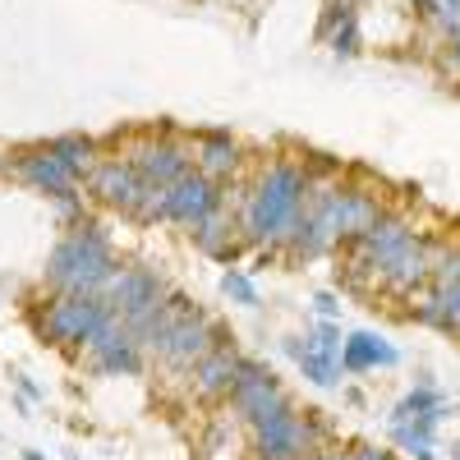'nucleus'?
<instances>
[{
	"mask_svg": "<svg viewBox=\"0 0 460 460\" xmlns=\"http://www.w3.org/2000/svg\"><path fill=\"white\" fill-rule=\"evenodd\" d=\"M309 184H314V175L299 162L262 166V175L244 189V212H240L244 240L249 244H286L295 221L304 217V203H309Z\"/></svg>",
	"mask_w": 460,
	"mask_h": 460,
	"instance_id": "nucleus-1",
	"label": "nucleus"
},
{
	"mask_svg": "<svg viewBox=\"0 0 460 460\" xmlns=\"http://www.w3.org/2000/svg\"><path fill=\"white\" fill-rule=\"evenodd\" d=\"M115 272H120V262H115L111 235L88 217L74 221L69 235L47 258V286L56 295H102Z\"/></svg>",
	"mask_w": 460,
	"mask_h": 460,
	"instance_id": "nucleus-2",
	"label": "nucleus"
},
{
	"mask_svg": "<svg viewBox=\"0 0 460 460\" xmlns=\"http://www.w3.org/2000/svg\"><path fill=\"white\" fill-rule=\"evenodd\" d=\"M217 345H230V332L221 323H212L203 309H194L184 295L171 290V323H166L162 341L152 345V359H166L171 368L189 373L208 350H217Z\"/></svg>",
	"mask_w": 460,
	"mask_h": 460,
	"instance_id": "nucleus-3",
	"label": "nucleus"
},
{
	"mask_svg": "<svg viewBox=\"0 0 460 460\" xmlns=\"http://www.w3.org/2000/svg\"><path fill=\"white\" fill-rule=\"evenodd\" d=\"M323 442H327V429L318 424V414L299 410L295 401L253 424V456L258 460H309L314 451H323Z\"/></svg>",
	"mask_w": 460,
	"mask_h": 460,
	"instance_id": "nucleus-4",
	"label": "nucleus"
},
{
	"mask_svg": "<svg viewBox=\"0 0 460 460\" xmlns=\"http://www.w3.org/2000/svg\"><path fill=\"white\" fill-rule=\"evenodd\" d=\"M111 304L102 295H56L42 314H37V332L51 345H65V350H84L88 336L106 323Z\"/></svg>",
	"mask_w": 460,
	"mask_h": 460,
	"instance_id": "nucleus-5",
	"label": "nucleus"
},
{
	"mask_svg": "<svg viewBox=\"0 0 460 460\" xmlns=\"http://www.w3.org/2000/svg\"><path fill=\"white\" fill-rule=\"evenodd\" d=\"M166 295H171V286H166L162 272H152V267H125V262L102 290V299L111 304V314H120L129 327L143 323L147 314H157L166 304Z\"/></svg>",
	"mask_w": 460,
	"mask_h": 460,
	"instance_id": "nucleus-6",
	"label": "nucleus"
},
{
	"mask_svg": "<svg viewBox=\"0 0 460 460\" xmlns=\"http://www.w3.org/2000/svg\"><path fill=\"white\" fill-rule=\"evenodd\" d=\"M84 355H88V364L97 368V373H106V377H138L143 373V345H138V336H134V327L120 318V314H106V323L88 336V345H84Z\"/></svg>",
	"mask_w": 460,
	"mask_h": 460,
	"instance_id": "nucleus-7",
	"label": "nucleus"
},
{
	"mask_svg": "<svg viewBox=\"0 0 460 460\" xmlns=\"http://www.w3.org/2000/svg\"><path fill=\"white\" fill-rule=\"evenodd\" d=\"M281 405H290V396H286V387L277 382V373L244 355L240 359V373H235V387H230V410H235L244 424L253 429L258 419L277 414Z\"/></svg>",
	"mask_w": 460,
	"mask_h": 460,
	"instance_id": "nucleus-8",
	"label": "nucleus"
},
{
	"mask_svg": "<svg viewBox=\"0 0 460 460\" xmlns=\"http://www.w3.org/2000/svg\"><path fill=\"white\" fill-rule=\"evenodd\" d=\"M217 208H226V184L208 180L203 171H189L166 189V221L171 226H199Z\"/></svg>",
	"mask_w": 460,
	"mask_h": 460,
	"instance_id": "nucleus-9",
	"label": "nucleus"
},
{
	"mask_svg": "<svg viewBox=\"0 0 460 460\" xmlns=\"http://www.w3.org/2000/svg\"><path fill=\"white\" fill-rule=\"evenodd\" d=\"M129 162L147 184H175L180 175L194 171V147L171 134H157V138H143L138 147H129Z\"/></svg>",
	"mask_w": 460,
	"mask_h": 460,
	"instance_id": "nucleus-10",
	"label": "nucleus"
},
{
	"mask_svg": "<svg viewBox=\"0 0 460 460\" xmlns=\"http://www.w3.org/2000/svg\"><path fill=\"white\" fill-rule=\"evenodd\" d=\"M84 184H88V194H93L97 203H106V208H115V212L129 217L147 180L134 171L129 157H97V166L84 175Z\"/></svg>",
	"mask_w": 460,
	"mask_h": 460,
	"instance_id": "nucleus-11",
	"label": "nucleus"
},
{
	"mask_svg": "<svg viewBox=\"0 0 460 460\" xmlns=\"http://www.w3.org/2000/svg\"><path fill=\"white\" fill-rule=\"evenodd\" d=\"M14 175H19L28 189H37V194H47V199H60V194H69V189H79V180H74V175L51 157L47 143L14 152Z\"/></svg>",
	"mask_w": 460,
	"mask_h": 460,
	"instance_id": "nucleus-12",
	"label": "nucleus"
},
{
	"mask_svg": "<svg viewBox=\"0 0 460 460\" xmlns=\"http://www.w3.org/2000/svg\"><path fill=\"white\" fill-rule=\"evenodd\" d=\"M429 253H433V244L424 235H410L405 249L377 272V281L387 286L392 295H414L419 286H429Z\"/></svg>",
	"mask_w": 460,
	"mask_h": 460,
	"instance_id": "nucleus-13",
	"label": "nucleus"
},
{
	"mask_svg": "<svg viewBox=\"0 0 460 460\" xmlns=\"http://www.w3.org/2000/svg\"><path fill=\"white\" fill-rule=\"evenodd\" d=\"M240 350H235V341L230 345H217V350H208L194 368H189V377H194V392L203 401H221L230 396V387H235V373H240Z\"/></svg>",
	"mask_w": 460,
	"mask_h": 460,
	"instance_id": "nucleus-14",
	"label": "nucleus"
},
{
	"mask_svg": "<svg viewBox=\"0 0 460 460\" xmlns=\"http://www.w3.org/2000/svg\"><path fill=\"white\" fill-rule=\"evenodd\" d=\"M401 364V350L377 332H350L341 341V373H368V368H392Z\"/></svg>",
	"mask_w": 460,
	"mask_h": 460,
	"instance_id": "nucleus-15",
	"label": "nucleus"
},
{
	"mask_svg": "<svg viewBox=\"0 0 460 460\" xmlns=\"http://www.w3.org/2000/svg\"><path fill=\"white\" fill-rule=\"evenodd\" d=\"M240 143L230 138V134H199V143H194V171H203L208 180H217V184H226L230 175L240 171Z\"/></svg>",
	"mask_w": 460,
	"mask_h": 460,
	"instance_id": "nucleus-16",
	"label": "nucleus"
},
{
	"mask_svg": "<svg viewBox=\"0 0 460 460\" xmlns=\"http://www.w3.org/2000/svg\"><path fill=\"white\" fill-rule=\"evenodd\" d=\"M281 350L299 364V373L309 377L314 387H323V392L341 387V359H336V355L314 350V341H309V336H286V341H281Z\"/></svg>",
	"mask_w": 460,
	"mask_h": 460,
	"instance_id": "nucleus-17",
	"label": "nucleus"
},
{
	"mask_svg": "<svg viewBox=\"0 0 460 460\" xmlns=\"http://www.w3.org/2000/svg\"><path fill=\"white\" fill-rule=\"evenodd\" d=\"M414 323H424L433 332L460 336V286H429V295L414 299Z\"/></svg>",
	"mask_w": 460,
	"mask_h": 460,
	"instance_id": "nucleus-18",
	"label": "nucleus"
},
{
	"mask_svg": "<svg viewBox=\"0 0 460 460\" xmlns=\"http://www.w3.org/2000/svg\"><path fill=\"white\" fill-rule=\"evenodd\" d=\"M295 262H314V258H323V253H332L336 249V240L327 235V226L309 212V208H304V217L295 221V230H290V235H286V244H281Z\"/></svg>",
	"mask_w": 460,
	"mask_h": 460,
	"instance_id": "nucleus-19",
	"label": "nucleus"
},
{
	"mask_svg": "<svg viewBox=\"0 0 460 460\" xmlns=\"http://www.w3.org/2000/svg\"><path fill=\"white\" fill-rule=\"evenodd\" d=\"M230 217H226V208H217L212 217H203L199 226H189V240H194V249L199 253H208V258H221V262H230L240 253V244L230 240Z\"/></svg>",
	"mask_w": 460,
	"mask_h": 460,
	"instance_id": "nucleus-20",
	"label": "nucleus"
},
{
	"mask_svg": "<svg viewBox=\"0 0 460 460\" xmlns=\"http://www.w3.org/2000/svg\"><path fill=\"white\" fill-rule=\"evenodd\" d=\"M47 152H51V157H56L74 180H79V184H84V175H88V171L97 166V157H102L97 138H88V134H60V138L47 143Z\"/></svg>",
	"mask_w": 460,
	"mask_h": 460,
	"instance_id": "nucleus-21",
	"label": "nucleus"
},
{
	"mask_svg": "<svg viewBox=\"0 0 460 460\" xmlns=\"http://www.w3.org/2000/svg\"><path fill=\"white\" fill-rule=\"evenodd\" d=\"M438 424H442V414L401 419V424H392V442H396L401 451H410V460H438V447H433Z\"/></svg>",
	"mask_w": 460,
	"mask_h": 460,
	"instance_id": "nucleus-22",
	"label": "nucleus"
},
{
	"mask_svg": "<svg viewBox=\"0 0 460 460\" xmlns=\"http://www.w3.org/2000/svg\"><path fill=\"white\" fill-rule=\"evenodd\" d=\"M424 414H442V419L451 414V410H447V401L429 387V382H424V387H414L410 396H401V401H396L392 424H401V419H424Z\"/></svg>",
	"mask_w": 460,
	"mask_h": 460,
	"instance_id": "nucleus-23",
	"label": "nucleus"
},
{
	"mask_svg": "<svg viewBox=\"0 0 460 460\" xmlns=\"http://www.w3.org/2000/svg\"><path fill=\"white\" fill-rule=\"evenodd\" d=\"M429 286H460V244H433L429 253Z\"/></svg>",
	"mask_w": 460,
	"mask_h": 460,
	"instance_id": "nucleus-24",
	"label": "nucleus"
},
{
	"mask_svg": "<svg viewBox=\"0 0 460 460\" xmlns=\"http://www.w3.org/2000/svg\"><path fill=\"white\" fill-rule=\"evenodd\" d=\"M166 189L171 184H143V194H138V203H134V221L138 226H157V221H166Z\"/></svg>",
	"mask_w": 460,
	"mask_h": 460,
	"instance_id": "nucleus-25",
	"label": "nucleus"
},
{
	"mask_svg": "<svg viewBox=\"0 0 460 460\" xmlns=\"http://www.w3.org/2000/svg\"><path fill=\"white\" fill-rule=\"evenodd\" d=\"M221 295H226L230 304L258 309V286L249 281V272H240V267H226V272H221Z\"/></svg>",
	"mask_w": 460,
	"mask_h": 460,
	"instance_id": "nucleus-26",
	"label": "nucleus"
},
{
	"mask_svg": "<svg viewBox=\"0 0 460 460\" xmlns=\"http://www.w3.org/2000/svg\"><path fill=\"white\" fill-rule=\"evenodd\" d=\"M309 341H314V350H323V355H336V359H341V341H345V336H341V327H336L332 318H327V323H318V327L309 332Z\"/></svg>",
	"mask_w": 460,
	"mask_h": 460,
	"instance_id": "nucleus-27",
	"label": "nucleus"
},
{
	"mask_svg": "<svg viewBox=\"0 0 460 460\" xmlns=\"http://www.w3.org/2000/svg\"><path fill=\"white\" fill-rule=\"evenodd\" d=\"M350 460H392V451H382L373 442H359V447H350Z\"/></svg>",
	"mask_w": 460,
	"mask_h": 460,
	"instance_id": "nucleus-28",
	"label": "nucleus"
},
{
	"mask_svg": "<svg viewBox=\"0 0 460 460\" xmlns=\"http://www.w3.org/2000/svg\"><path fill=\"white\" fill-rule=\"evenodd\" d=\"M314 304H318V314H323V318H336V314H341V304H336V295H327V290H323V295H318Z\"/></svg>",
	"mask_w": 460,
	"mask_h": 460,
	"instance_id": "nucleus-29",
	"label": "nucleus"
},
{
	"mask_svg": "<svg viewBox=\"0 0 460 460\" xmlns=\"http://www.w3.org/2000/svg\"><path fill=\"white\" fill-rule=\"evenodd\" d=\"M447 69H456V74H460V32H456V37H447Z\"/></svg>",
	"mask_w": 460,
	"mask_h": 460,
	"instance_id": "nucleus-30",
	"label": "nucleus"
},
{
	"mask_svg": "<svg viewBox=\"0 0 460 460\" xmlns=\"http://www.w3.org/2000/svg\"><path fill=\"white\" fill-rule=\"evenodd\" d=\"M309 460H350V451H327V447H323V451H314Z\"/></svg>",
	"mask_w": 460,
	"mask_h": 460,
	"instance_id": "nucleus-31",
	"label": "nucleus"
},
{
	"mask_svg": "<svg viewBox=\"0 0 460 460\" xmlns=\"http://www.w3.org/2000/svg\"><path fill=\"white\" fill-rule=\"evenodd\" d=\"M23 460H42V456H37V451H28V456H23Z\"/></svg>",
	"mask_w": 460,
	"mask_h": 460,
	"instance_id": "nucleus-32",
	"label": "nucleus"
},
{
	"mask_svg": "<svg viewBox=\"0 0 460 460\" xmlns=\"http://www.w3.org/2000/svg\"><path fill=\"white\" fill-rule=\"evenodd\" d=\"M410 5H419V0H410Z\"/></svg>",
	"mask_w": 460,
	"mask_h": 460,
	"instance_id": "nucleus-33",
	"label": "nucleus"
}]
</instances>
